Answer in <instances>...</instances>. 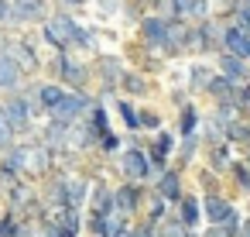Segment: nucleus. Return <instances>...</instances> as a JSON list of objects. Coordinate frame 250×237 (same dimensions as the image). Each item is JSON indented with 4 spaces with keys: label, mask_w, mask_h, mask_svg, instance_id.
Masks as SVG:
<instances>
[{
    "label": "nucleus",
    "mask_w": 250,
    "mask_h": 237,
    "mask_svg": "<svg viewBox=\"0 0 250 237\" xmlns=\"http://www.w3.org/2000/svg\"><path fill=\"white\" fill-rule=\"evenodd\" d=\"M89 189H93V179L86 172H59L55 168L45 182H38V192H42L48 210H55V206L86 210L89 206Z\"/></svg>",
    "instance_id": "obj_1"
},
{
    "label": "nucleus",
    "mask_w": 250,
    "mask_h": 237,
    "mask_svg": "<svg viewBox=\"0 0 250 237\" xmlns=\"http://www.w3.org/2000/svg\"><path fill=\"white\" fill-rule=\"evenodd\" d=\"M45 79L52 83H62L65 90H93V59L86 62L83 55H72V52H52L45 59Z\"/></svg>",
    "instance_id": "obj_2"
},
{
    "label": "nucleus",
    "mask_w": 250,
    "mask_h": 237,
    "mask_svg": "<svg viewBox=\"0 0 250 237\" xmlns=\"http://www.w3.org/2000/svg\"><path fill=\"white\" fill-rule=\"evenodd\" d=\"M113 172H117V182H141V186H151L154 182L151 158H147V151L141 144H127L113 158Z\"/></svg>",
    "instance_id": "obj_3"
},
{
    "label": "nucleus",
    "mask_w": 250,
    "mask_h": 237,
    "mask_svg": "<svg viewBox=\"0 0 250 237\" xmlns=\"http://www.w3.org/2000/svg\"><path fill=\"white\" fill-rule=\"evenodd\" d=\"M0 117L14 127L18 141L38 138V120L31 117V110H28V103H24L21 93H0Z\"/></svg>",
    "instance_id": "obj_4"
},
{
    "label": "nucleus",
    "mask_w": 250,
    "mask_h": 237,
    "mask_svg": "<svg viewBox=\"0 0 250 237\" xmlns=\"http://www.w3.org/2000/svg\"><path fill=\"white\" fill-rule=\"evenodd\" d=\"M202 216L209 227H240L243 223V210L236 206V196L233 192H212V196H202Z\"/></svg>",
    "instance_id": "obj_5"
},
{
    "label": "nucleus",
    "mask_w": 250,
    "mask_h": 237,
    "mask_svg": "<svg viewBox=\"0 0 250 237\" xmlns=\"http://www.w3.org/2000/svg\"><path fill=\"white\" fill-rule=\"evenodd\" d=\"M7 59H14L28 76H38L42 69H45V55H42V42L31 35V31H24V35H14V45H11V52H7Z\"/></svg>",
    "instance_id": "obj_6"
},
{
    "label": "nucleus",
    "mask_w": 250,
    "mask_h": 237,
    "mask_svg": "<svg viewBox=\"0 0 250 237\" xmlns=\"http://www.w3.org/2000/svg\"><path fill=\"white\" fill-rule=\"evenodd\" d=\"M161 18H182L188 24H199L206 18H212V0H161V4L154 7Z\"/></svg>",
    "instance_id": "obj_7"
},
{
    "label": "nucleus",
    "mask_w": 250,
    "mask_h": 237,
    "mask_svg": "<svg viewBox=\"0 0 250 237\" xmlns=\"http://www.w3.org/2000/svg\"><path fill=\"white\" fill-rule=\"evenodd\" d=\"M175 148H178V134H175V127H165V131H158V134H151V138L144 141V151H147V158H151L154 175L165 172V168L171 165Z\"/></svg>",
    "instance_id": "obj_8"
},
{
    "label": "nucleus",
    "mask_w": 250,
    "mask_h": 237,
    "mask_svg": "<svg viewBox=\"0 0 250 237\" xmlns=\"http://www.w3.org/2000/svg\"><path fill=\"white\" fill-rule=\"evenodd\" d=\"M144 199H147V186H141V182H113V206L127 220H137L144 213Z\"/></svg>",
    "instance_id": "obj_9"
},
{
    "label": "nucleus",
    "mask_w": 250,
    "mask_h": 237,
    "mask_svg": "<svg viewBox=\"0 0 250 237\" xmlns=\"http://www.w3.org/2000/svg\"><path fill=\"white\" fill-rule=\"evenodd\" d=\"M52 172H55V151L42 138H28V179L45 182Z\"/></svg>",
    "instance_id": "obj_10"
},
{
    "label": "nucleus",
    "mask_w": 250,
    "mask_h": 237,
    "mask_svg": "<svg viewBox=\"0 0 250 237\" xmlns=\"http://www.w3.org/2000/svg\"><path fill=\"white\" fill-rule=\"evenodd\" d=\"M11 7H14V24L18 31L21 28H42L48 18H52V0H11Z\"/></svg>",
    "instance_id": "obj_11"
},
{
    "label": "nucleus",
    "mask_w": 250,
    "mask_h": 237,
    "mask_svg": "<svg viewBox=\"0 0 250 237\" xmlns=\"http://www.w3.org/2000/svg\"><path fill=\"white\" fill-rule=\"evenodd\" d=\"M165 38H168V21H165L161 14H144V21L137 24V48H144V52H161ZM165 62H168V59H165Z\"/></svg>",
    "instance_id": "obj_12"
},
{
    "label": "nucleus",
    "mask_w": 250,
    "mask_h": 237,
    "mask_svg": "<svg viewBox=\"0 0 250 237\" xmlns=\"http://www.w3.org/2000/svg\"><path fill=\"white\" fill-rule=\"evenodd\" d=\"M223 52V21L212 14L195 24V55H219Z\"/></svg>",
    "instance_id": "obj_13"
},
{
    "label": "nucleus",
    "mask_w": 250,
    "mask_h": 237,
    "mask_svg": "<svg viewBox=\"0 0 250 237\" xmlns=\"http://www.w3.org/2000/svg\"><path fill=\"white\" fill-rule=\"evenodd\" d=\"M151 189H154V192H161V196L171 203V210H175V206L182 203V196L188 192V186H185V172H178L175 165H168L165 172H158V175H154Z\"/></svg>",
    "instance_id": "obj_14"
},
{
    "label": "nucleus",
    "mask_w": 250,
    "mask_h": 237,
    "mask_svg": "<svg viewBox=\"0 0 250 237\" xmlns=\"http://www.w3.org/2000/svg\"><path fill=\"white\" fill-rule=\"evenodd\" d=\"M202 151H206V144H202V134H188V138H178V148H175V158H171V165L178 168V172H195V165L202 162Z\"/></svg>",
    "instance_id": "obj_15"
},
{
    "label": "nucleus",
    "mask_w": 250,
    "mask_h": 237,
    "mask_svg": "<svg viewBox=\"0 0 250 237\" xmlns=\"http://www.w3.org/2000/svg\"><path fill=\"white\" fill-rule=\"evenodd\" d=\"M124 72H127V66H124V59H120V55L100 52V55L93 59V79H96V83H103V86H117V90H120Z\"/></svg>",
    "instance_id": "obj_16"
},
{
    "label": "nucleus",
    "mask_w": 250,
    "mask_h": 237,
    "mask_svg": "<svg viewBox=\"0 0 250 237\" xmlns=\"http://www.w3.org/2000/svg\"><path fill=\"white\" fill-rule=\"evenodd\" d=\"M38 196H42V192H38V182L21 179V182H14V186L4 189V210H14V213L21 216V210H28Z\"/></svg>",
    "instance_id": "obj_17"
},
{
    "label": "nucleus",
    "mask_w": 250,
    "mask_h": 237,
    "mask_svg": "<svg viewBox=\"0 0 250 237\" xmlns=\"http://www.w3.org/2000/svg\"><path fill=\"white\" fill-rule=\"evenodd\" d=\"M48 220H52L65 237H86V210L55 206V210H48Z\"/></svg>",
    "instance_id": "obj_18"
},
{
    "label": "nucleus",
    "mask_w": 250,
    "mask_h": 237,
    "mask_svg": "<svg viewBox=\"0 0 250 237\" xmlns=\"http://www.w3.org/2000/svg\"><path fill=\"white\" fill-rule=\"evenodd\" d=\"M240 158V151L229 144V141H219V144H209L206 151H202V165H209L216 175H223L226 179V172H229V165Z\"/></svg>",
    "instance_id": "obj_19"
},
{
    "label": "nucleus",
    "mask_w": 250,
    "mask_h": 237,
    "mask_svg": "<svg viewBox=\"0 0 250 237\" xmlns=\"http://www.w3.org/2000/svg\"><path fill=\"white\" fill-rule=\"evenodd\" d=\"M175 216H178L188 230H202V227H206V216H202V196H199L195 189H188V192L182 196V203L175 206Z\"/></svg>",
    "instance_id": "obj_20"
},
{
    "label": "nucleus",
    "mask_w": 250,
    "mask_h": 237,
    "mask_svg": "<svg viewBox=\"0 0 250 237\" xmlns=\"http://www.w3.org/2000/svg\"><path fill=\"white\" fill-rule=\"evenodd\" d=\"M212 66H216V72H219V76L233 79L236 86L250 83V62H247V59H236V55H229V52H219Z\"/></svg>",
    "instance_id": "obj_21"
},
{
    "label": "nucleus",
    "mask_w": 250,
    "mask_h": 237,
    "mask_svg": "<svg viewBox=\"0 0 250 237\" xmlns=\"http://www.w3.org/2000/svg\"><path fill=\"white\" fill-rule=\"evenodd\" d=\"M212 76H216V66H209V62H192V66H188V72H185V90L192 93V100L206 96Z\"/></svg>",
    "instance_id": "obj_22"
},
{
    "label": "nucleus",
    "mask_w": 250,
    "mask_h": 237,
    "mask_svg": "<svg viewBox=\"0 0 250 237\" xmlns=\"http://www.w3.org/2000/svg\"><path fill=\"white\" fill-rule=\"evenodd\" d=\"M120 96H127V100H134V103L147 100V96H151V79H147V72L127 69L124 79H120Z\"/></svg>",
    "instance_id": "obj_23"
},
{
    "label": "nucleus",
    "mask_w": 250,
    "mask_h": 237,
    "mask_svg": "<svg viewBox=\"0 0 250 237\" xmlns=\"http://www.w3.org/2000/svg\"><path fill=\"white\" fill-rule=\"evenodd\" d=\"M202 107L195 103V100H188L182 110H175V134L178 138H188V134H199V127H202Z\"/></svg>",
    "instance_id": "obj_24"
},
{
    "label": "nucleus",
    "mask_w": 250,
    "mask_h": 237,
    "mask_svg": "<svg viewBox=\"0 0 250 237\" xmlns=\"http://www.w3.org/2000/svg\"><path fill=\"white\" fill-rule=\"evenodd\" d=\"M28 79H31V76H28V72L14 62V59L0 55V93H18Z\"/></svg>",
    "instance_id": "obj_25"
},
{
    "label": "nucleus",
    "mask_w": 250,
    "mask_h": 237,
    "mask_svg": "<svg viewBox=\"0 0 250 237\" xmlns=\"http://www.w3.org/2000/svg\"><path fill=\"white\" fill-rule=\"evenodd\" d=\"M247 48H250V38L233 21H223V52H229L236 59H247Z\"/></svg>",
    "instance_id": "obj_26"
},
{
    "label": "nucleus",
    "mask_w": 250,
    "mask_h": 237,
    "mask_svg": "<svg viewBox=\"0 0 250 237\" xmlns=\"http://www.w3.org/2000/svg\"><path fill=\"white\" fill-rule=\"evenodd\" d=\"M236 90H240V86H236L233 79H226V76L216 72L212 83H209V90H206V100H209L212 107H216V103H236Z\"/></svg>",
    "instance_id": "obj_27"
},
{
    "label": "nucleus",
    "mask_w": 250,
    "mask_h": 237,
    "mask_svg": "<svg viewBox=\"0 0 250 237\" xmlns=\"http://www.w3.org/2000/svg\"><path fill=\"white\" fill-rule=\"evenodd\" d=\"M226 182H229L233 196L247 199V196H250V165H247L243 158H236V162L229 165V172H226Z\"/></svg>",
    "instance_id": "obj_28"
},
{
    "label": "nucleus",
    "mask_w": 250,
    "mask_h": 237,
    "mask_svg": "<svg viewBox=\"0 0 250 237\" xmlns=\"http://www.w3.org/2000/svg\"><path fill=\"white\" fill-rule=\"evenodd\" d=\"M69 96V90L62 86V83H52V79H38V103H42V110L48 114V110H55L62 100Z\"/></svg>",
    "instance_id": "obj_29"
},
{
    "label": "nucleus",
    "mask_w": 250,
    "mask_h": 237,
    "mask_svg": "<svg viewBox=\"0 0 250 237\" xmlns=\"http://www.w3.org/2000/svg\"><path fill=\"white\" fill-rule=\"evenodd\" d=\"M110 110H117V117H120V124H124V131H127V134H141V120H137V103H134V100H127V96H117Z\"/></svg>",
    "instance_id": "obj_30"
},
{
    "label": "nucleus",
    "mask_w": 250,
    "mask_h": 237,
    "mask_svg": "<svg viewBox=\"0 0 250 237\" xmlns=\"http://www.w3.org/2000/svg\"><path fill=\"white\" fill-rule=\"evenodd\" d=\"M124 148H127V138H124L120 131H106V134L100 138V144H96V158H100V162H113Z\"/></svg>",
    "instance_id": "obj_31"
},
{
    "label": "nucleus",
    "mask_w": 250,
    "mask_h": 237,
    "mask_svg": "<svg viewBox=\"0 0 250 237\" xmlns=\"http://www.w3.org/2000/svg\"><path fill=\"white\" fill-rule=\"evenodd\" d=\"M195 192L199 196H212V192H223V175H216L209 165H195Z\"/></svg>",
    "instance_id": "obj_32"
},
{
    "label": "nucleus",
    "mask_w": 250,
    "mask_h": 237,
    "mask_svg": "<svg viewBox=\"0 0 250 237\" xmlns=\"http://www.w3.org/2000/svg\"><path fill=\"white\" fill-rule=\"evenodd\" d=\"M168 213H171V203H168L161 192H154V189L147 186V199H144V213H141V216L151 220V223H161Z\"/></svg>",
    "instance_id": "obj_33"
},
{
    "label": "nucleus",
    "mask_w": 250,
    "mask_h": 237,
    "mask_svg": "<svg viewBox=\"0 0 250 237\" xmlns=\"http://www.w3.org/2000/svg\"><path fill=\"white\" fill-rule=\"evenodd\" d=\"M83 120H86V124H89V131H93V134H100V138H103L106 131H113V110H110L106 103H96Z\"/></svg>",
    "instance_id": "obj_34"
},
{
    "label": "nucleus",
    "mask_w": 250,
    "mask_h": 237,
    "mask_svg": "<svg viewBox=\"0 0 250 237\" xmlns=\"http://www.w3.org/2000/svg\"><path fill=\"white\" fill-rule=\"evenodd\" d=\"M199 134H202V144L209 148V144H219V141H226V124L209 110L206 117H202V127H199Z\"/></svg>",
    "instance_id": "obj_35"
},
{
    "label": "nucleus",
    "mask_w": 250,
    "mask_h": 237,
    "mask_svg": "<svg viewBox=\"0 0 250 237\" xmlns=\"http://www.w3.org/2000/svg\"><path fill=\"white\" fill-rule=\"evenodd\" d=\"M137 120H141V134H158V131H165V114L161 110H154V107H144V103H137Z\"/></svg>",
    "instance_id": "obj_36"
},
{
    "label": "nucleus",
    "mask_w": 250,
    "mask_h": 237,
    "mask_svg": "<svg viewBox=\"0 0 250 237\" xmlns=\"http://www.w3.org/2000/svg\"><path fill=\"white\" fill-rule=\"evenodd\" d=\"M38 42H42V45H45L48 52H72V48H69V42L62 38V31H59V28L52 24V18H48V21L42 24V31H38Z\"/></svg>",
    "instance_id": "obj_37"
},
{
    "label": "nucleus",
    "mask_w": 250,
    "mask_h": 237,
    "mask_svg": "<svg viewBox=\"0 0 250 237\" xmlns=\"http://www.w3.org/2000/svg\"><path fill=\"white\" fill-rule=\"evenodd\" d=\"M158 237H188V227H185V223L175 216V210H171V213L158 223Z\"/></svg>",
    "instance_id": "obj_38"
},
{
    "label": "nucleus",
    "mask_w": 250,
    "mask_h": 237,
    "mask_svg": "<svg viewBox=\"0 0 250 237\" xmlns=\"http://www.w3.org/2000/svg\"><path fill=\"white\" fill-rule=\"evenodd\" d=\"M106 223H110V216L86 210V237H106Z\"/></svg>",
    "instance_id": "obj_39"
},
{
    "label": "nucleus",
    "mask_w": 250,
    "mask_h": 237,
    "mask_svg": "<svg viewBox=\"0 0 250 237\" xmlns=\"http://www.w3.org/2000/svg\"><path fill=\"white\" fill-rule=\"evenodd\" d=\"M18 230H21V216L0 206V237H18Z\"/></svg>",
    "instance_id": "obj_40"
},
{
    "label": "nucleus",
    "mask_w": 250,
    "mask_h": 237,
    "mask_svg": "<svg viewBox=\"0 0 250 237\" xmlns=\"http://www.w3.org/2000/svg\"><path fill=\"white\" fill-rule=\"evenodd\" d=\"M247 38H250V4H236V11H233V18H229Z\"/></svg>",
    "instance_id": "obj_41"
},
{
    "label": "nucleus",
    "mask_w": 250,
    "mask_h": 237,
    "mask_svg": "<svg viewBox=\"0 0 250 237\" xmlns=\"http://www.w3.org/2000/svg\"><path fill=\"white\" fill-rule=\"evenodd\" d=\"M18 144V134H14V127L4 120V117H0V155H4V151H11Z\"/></svg>",
    "instance_id": "obj_42"
},
{
    "label": "nucleus",
    "mask_w": 250,
    "mask_h": 237,
    "mask_svg": "<svg viewBox=\"0 0 250 237\" xmlns=\"http://www.w3.org/2000/svg\"><path fill=\"white\" fill-rule=\"evenodd\" d=\"M124 18L137 28V24L144 21V4H137V0H124Z\"/></svg>",
    "instance_id": "obj_43"
},
{
    "label": "nucleus",
    "mask_w": 250,
    "mask_h": 237,
    "mask_svg": "<svg viewBox=\"0 0 250 237\" xmlns=\"http://www.w3.org/2000/svg\"><path fill=\"white\" fill-rule=\"evenodd\" d=\"M130 230H134V237H158V223H151V220H144V216H137V220L130 223Z\"/></svg>",
    "instance_id": "obj_44"
},
{
    "label": "nucleus",
    "mask_w": 250,
    "mask_h": 237,
    "mask_svg": "<svg viewBox=\"0 0 250 237\" xmlns=\"http://www.w3.org/2000/svg\"><path fill=\"white\" fill-rule=\"evenodd\" d=\"M93 4H96V11H100L103 18H113V14L124 11V0H93Z\"/></svg>",
    "instance_id": "obj_45"
},
{
    "label": "nucleus",
    "mask_w": 250,
    "mask_h": 237,
    "mask_svg": "<svg viewBox=\"0 0 250 237\" xmlns=\"http://www.w3.org/2000/svg\"><path fill=\"white\" fill-rule=\"evenodd\" d=\"M188 100H192V93H188V90H185V86H175V90H171V93H168V103H171V107H175V110H182V107H185V103H188Z\"/></svg>",
    "instance_id": "obj_46"
},
{
    "label": "nucleus",
    "mask_w": 250,
    "mask_h": 237,
    "mask_svg": "<svg viewBox=\"0 0 250 237\" xmlns=\"http://www.w3.org/2000/svg\"><path fill=\"white\" fill-rule=\"evenodd\" d=\"M202 237H240V227H202Z\"/></svg>",
    "instance_id": "obj_47"
},
{
    "label": "nucleus",
    "mask_w": 250,
    "mask_h": 237,
    "mask_svg": "<svg viewBox=\"0 0 250 237\" xmlns=\"http://www.w3.org/2000/svg\"><path fill=\"white\" fill-rule=\"evenodd\" d=\"M236 103H240L243 114H250V83H243V86L236 90Z\"/></svg>",
    "instance_id": "obj_48"
},
{
    "label": "nucleus",
    "mask_w": 250,
    "mask_h": 237,
    "mask_svg": "<svg viewBox=\"0 0 250 237\" xmlns=\"http://www.w3.org/2000/svg\"><path fill=\"white\" fill-rule=\"evenodd\" d=\"M59 4V11H72L76 14V7H86V4H93V0H55Z\"/></svg>",
    "instance_id": "obj_49"
},
{
    "label": "nucleus",
    "mask_w": 250,
    "mask_h": 237,
    "mask_svg": "<svg viewBox=\"0 0 250 237\" xmlns=\"http://www.w3.org/2000/svg\"><path fill=\"white\" fill-rule=\"evenodd\" d=\"M18 237H38V223H35V220H21Z\"/></svg>",
    "instance_id": "obj_50"
},
{
    "label": "nucleus",
    "mask_w": 250,
    "mask_h": 237,
    "mask_svg": "<svg viewBox=\"0 0 250 237\" xmlns=\"http://www.w3.org/2000/svg\"><path fill=\"white\" fill-rule=\"evenodd\" d=\"M240 237H250V213H243V223H240Z\"/></svg>",
    "instance_id": "obj_51"
},
{
    "label": "nucleus",
    "mask_w": 250,
    "mask_h": 237,
    "mask_svg": "<svg viewBox=\"0 0 250 237\" xmlns=\"http://www.w3.org/2000/svg\"><path fill=\"white\" fill-rule=\"evenodd\" d=\"M137 4H144V7H158L161 0H137Z\"/></svg>",
    "instance_id": "obj_52"
},
{
    "label": "nucleus",
    "mask_w": 250,
    "mask_h": 237,
    "mask_svg": "<svg viewBox=\"0 0 250 237\" xmlns=\"http://www.w3.org/2000/svg\"><path fill=\"white\" fill-rule=\"evenodd\" d=\"M243 213H250V196H247V199H243Z\"/></svg>",
    "instance_id": "obj_53"
},
{
    "label": "nucleus",
    "mask_w": 250,
    "mask_h": 237,
    "mask_svg": "<svg viewBox=\"0 0 250 237\" xmlns=\"http://www.w3.org/2000/svg\"><path fill=\"white\" fill-rule=\"evenodd\" d=\"M117 237H134V230H124V234H117Z\"/></svg>",
    "instance_id": "obj_54"
},
{
    "label": "nucleus",
    "mask_w": 250,
    "mask_h": 237,
    "mask_svg": "<svg viewBox=\"0 0 250 237\" xmlns=\"http://www.w3.org/2000/svg\"><path fill=\"white\" fill-rule=\"evenodd\" d=\"M188 237H202V230H188Z\"/></svg>",
    "instance_id": "obj_55"
},
{
    "label": "nucleus",
    "mask_w": 250,
    "mask_h": 237,
    "mask_svg": "<svg viewBox=\"0 0 250 237\" xmlns=\"http://www.w3.org/2000/svg\"><path fill=\"white\" fill-rule=\"evenodd\" d=\"M240 4H250V0H240Z\"/></svg>",
    "instance_id": "obj_56"
},
{
    "label": "nucleus",
    "mask_w": 250,
    "mask_h": 237,
    "mask_svg": "<svg viewBox=\"0 0 250 237\" xmlns=\"http://www.w3.org/2000/svg\"><path fill=\"white\" fill-rule=\"evenodd\" d=\"M216 4H223V0H216Z\"/></svg>",
    "instance_id": "obj_57"
}]
</instances>
